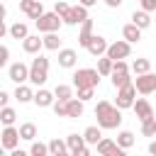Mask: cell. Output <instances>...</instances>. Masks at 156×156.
Instances as JSON below:
<instances>
[{"label": "cell", "mask_w": 156, "mask_h": 156, "mask_svg": "<svg viewBox=\"0 0 156 156\" xmlns=\"http://www.w3.org/2000/svg\"><path fill=\"white\" fill-rule=\"evenodd\" d=\"M41 46L49 49V51H58V49H61V37H58L56 32H44V37H41Z\"/></svg>", "instance_id": "cell-21"}, {"label": "cell", "mask_w": 156, "mask_h": 156, "mask_svg": "<svg viewBox=\"0 0 156 156\" xmlns=\"http://www.w3.org/2000/svg\"><path fill=\"white\" fill-rule=\"evenodd\" d=\"M27 73H29V66H27V63H22V61L10 63V68H7V78H10L12 83H17V85L27 80Z\"/></svg>", "instance_id": "cell-11"}, {"label": "cell", "mask_w": 156, "mask_h": 156, "mask_svg": "<svg viewBox=\"0 0 156 156\" xmlns=\"http://www.w3.org/2000/svg\"><path fill=\"white\" fill-rule=\"evenodd\" d=\"M134 141H136V139H134V132H129V129H122V132L117 134V141H115V144H117L119 149H124V151H127L129 146H134Z\"/></svg>", "instance_id": "cell-25"}, {"label": "cell", "mask_w": 156, "mask_h": 156, "mask_svg": "<svg viewBox=\"0 0 156 156\" xmlns=\"http://www.w3.org/2000/svg\"><path fill=\"white\" fill-rule=\"evenodd\" d=\"M32 95H34V90H32L29 85H24V83H20V85L15 88V100H17L20 105H24V102H32Z\"/></svg>", "instance_id": "cell-24"}, {"label": "cell", "mask_w": 156, "mask_h": 156, "mask_svg": "<svg viewBox=\"0 0 156 156\" xmlns=\"http://www.w3.org/2000/svg\"><path fill=\"white\" fill-rule=\"evenodd\" d=\"M85 17H88V7H83V5L78 2V5H73V7L68 5V10H66V12L61 15V22H63V24H71V27H73V24H80V22H83Z\"/></svg>", "instance_id": "cell-5"}, {"label": "cell", "mask_w": 156, "mask_h": 156, "mask_svg": "<svg viewBox=\"0 0 156 156\" xmlns=\"http://www.w3.org/2000/svg\"><path fill=\"white\" fill-rule=\"evenodd\" d=\"M129 54H132V44L124 41V39L112 41V44H107V49H105V56L112 58V61H117V58H127Z\"/></svg>", "instance_id": "cell-6"}, {"label": "cell", "mask_w": 156, "mask_h": 156, "mask_svg": "<svg viewBox=\"0 0 156 156\" xmlns=\"http://www.w3.org/2000/svg\"><path fill=\"white\" fill-rule=\"evenodd\" d=\"M110 76H112V85H115V88H122V85L132 83V78H129V71H112Z\"/></svg>", "instance_id": "cell-30"}, {"label": "cell", "mask_w": 156, "mask_h": 156, "mask_svg": "<svg viewBox=\"0 0 156 156\" xmlns=\"http://www.w3.org/2000/svg\"><path fill=\"white\" fill-rule=\"evenodd\" d=\"M46 149H49V154H51V156H66V154H68L66 141H63V139H58V136H56V139H51V141L46 144Z\"/></svg>", "instance_id": "cell-26"}, {"label": "cell", "mask_w": 156, "mask_h": 156, "mask_svg": "<svg viewBox=\"0 0 156 156\" xmlns=\"http://www.w3.org/2000/svg\"><path fill=\"white\" fill-rule=\"evenodd\" d=\"M134 90L141 93V95H151L156 90V73H151V71L139 73L136 76V83H134Z\"/></svg>", "instance_id": "cell-7"}, {"label": "cell", "mask_w": 156, "mask_h": 156, "mask_svg": "<svg viewBox=\"0 0 156 156\" xmlns=\"http://www.w3.org/2000/svg\"><path fill=\"white\" fill-rule=\"evenodd\" d=\"M95 71L100 73V78H102V76H110V71H112V58H107L105 54L98 56V68H95Z\"/></svg>", "instance_id": "cell-32"}, {"label": "cell", "mask_w": 156, "mask_h": 156, "mask_svg": "<svg viewBox=\"0 0 156 156\" xmlns=\"http://www.w3.org/2000/svg\"><path fill=\"white\" fill-rule=\"evenodd\" d=\"M80 136H83V141H85V144H95V141L102 136V129H100L98 124H90V127H85V132H83Z\"/></svg>", "instance_id": "cell-28"}, {"label": "cell", "mask_w": 156, "mask_h": 156, "mask_svg": "<svg viewBox=\"0 0 156 156\" xmlns=\"http://www.w3.org/2000/svg\"><path fill=\"white\" fill-rule=\"evenodd\" d=\"M49 78V58L41 56V54H34L32 63H29V73H27V80L32 85H44Z\"/></svg>", "instance_id": "cell-2"}, {"label": "cell", "mask_w": 156, "mask_h": 156, "mask_svg": "<svg viewBox=\"0 0 156 156\" xmlns=\"http://www.w3.org/2000/svg\"><path fill=\"white\" fill-rule=\"evenodd\" d=\"M7 34H10L12 39H24V37L29 34V29H27V24H24V22H15V24H10V27H7Z\"/></svg>", "instance_id": "cell-29"}, {"label": "cell", "mask_w": 156, "mask_h": 156, "mask_svg": "<svg viewBox=\"0 0 156 156\" xmlns=\"http://www.w3.org/2000/svg\"><path fill=\"white\" fill-rule=\"evenodd\" d=\"M90 37H93V20L90 17H85L83 22H80V34H78V44L85 49L88 46V41H90Z\"/></svg>", "instance_id": "cell-20"}, {"label": "cell", "mask_w": 156, "mask_h": 156, "mask_svg": "<svg viewBox=\"0 0 156 156\" xmlns=\"http://www.w3.org/2000/svg\"><path fill=\"white\" fill-rule=\"evenodd\" d=\"M139 5H141V10H146V12H154V10H156V0H139Z\"/></svg>", "instance_id": "cell-41"}, {"label": "cell", "mask_w": 156, "mask_h": 156, "mask_svg": "<svg viewBox=\"0 0 156 156\" xmlns=\"http://www.w3.org/2000/svg\"><path fill=\"white\" fill-rule=\"evenodd\" d=\"M132 71L139 76V73H146V71H151V61L149 58H136L134 63H132Z\"/></svg>", "instance_id": "cell-35"}, {"label": "cell", "mask_w": 156, "mask_h": 156, "mask_svg": "<svg viewBox=\"0 0 156 156\" xmlns=\"http://www.w3.org/2000/svg\"><path fill=\"white\" fill-rule=\"evenodd\" d=\"M95 146H98V154H102V156H124V149H119L112 139L100 136V139L95 141Z\"/></svg>", "instance_id": "cell-12"}, {"label": "cell", "mask_w": 156, "mask_h": 156, "mask_svg": "<svg viewBox=\"0 0 156 156\" xmlns=\"http://www.w3.org/2000/svg\"><path fill=\"white\" fill-rule=\"evenodd\" d=\"M132 110L136 112V117L139 119H146V117H154V107H151V102L146 100V98H134V102H132Z\"/></svg>", "instance_id": "cell-15"}, {"label": "cell", "mask_w": 156, "mask_h": 156, "mask_svg": "<svg viewBox=\"0 0 156 156\" xmlns=\"http://www.w3.org/2000/svg\"><path fill=\"white\" fill-rule=\"evenodd\" d=\"M32 102H34L37 107H51V102H54V93L39 85V90L32 95Z\"/></svg>", "instance_id": "cell-17"}, {"label": "cell", "mask_w": 156, "mask_h": 156, "mask_svg": "<svg viewBox=\"0 0 156 156\" xmlns=\"http://www.w3.org/2000/svg\"><path fill=\"white\" fill-rule=\"evenodd\" d=\"M7 61H10V49H7L5 44H0V68H5Z\"/></svg>", "instance_id": "cell-39"}, {"label": "cell", "mask_w": 156, "mask_h": 156, "mask_svg": "<svg viewBox=\"0 0 156 156\" xmlns=\"http://www.w3.org/2000/svg\"><path fill=\"white\" fill-rule=\"evenodd\" d=\"M0 144L5 146V151H12V149L20 144V132H17L12 124H5V129L0 132Z\"/></svg>", "instance_id": "cell-10"}, {"label": "cell", "mask_w": 156, "mask_h": 156, "mask_svg": "<svg viewBox=\"0 0 156 156\" xmlns=\"http://www.w3.org/2000/svg\"><path fill=\"white\" fill-rule=\"evenodd\" d=\"M5 15H7V7L0 2V20H5Z\"/></svg>", "instance_id": "cell-46"}, {"label": "cell", "mask_w": 156, "mask_h": 156, "mask_svg": "<svg viewBox=\"0 0 156 156\" xmlns=\"http://www.w3.org/2000/svg\"><path fill=\"white\" fill-rule=\"evenodd\" d=\"M95 117H98L100 129H117L122 124V110L117 105H112L110 100H100L95 105Z\"/></svg>", "instance_id": "cell-1"}, {"label": "cell", "mask_w": 156, "mask_h": 156, "mask_svg": "<svg viewBox=\"0 0 156 156\" xmlns=\"http://www.w3.org/2000/svg\"><path fill=\"white\" fill-rule=\"evenodd\" d=\"M134 98H136V90H134V83H127V85H122V88H117V107L119 110H127V107H132V102H134Z\"/></svg>", "instance_id": "cell-8"}, {"label": "cell", "mask_w": 156, "mask_h": 156, "mask_svg": "<svg viewBox=\"0 0 156 156\" xmlns=\"http://www.w3.org/2000/svg\"><path fill=\"white\" fill-rule=\"evenodd\" d=\"M76 61H78L76 49H58V66L61 68H73Z\"/></svg>", "instance_id": "cell-19"}, {"label": "cell", "mask_w": 156, "mask_h": 156, "mask_svg": "<svg viewBox=\"0 0 156 156\" xmlns=\"http://www.w3.org/2000/svg\"><path fill=\"white\" fill-rule=\"evenodd\" d=\"M51 107H54L56 117H66V102H63V100H54V102H51Z\"/></svg>", "instance_id": "cell-38"}, {"label": "cell", "mask_w": 156, "mask_h": 156, "mask_svg": "<svg viewBox=\"0 0 156 156\" xmlns=\"http://www.w3.org/2000/svg\"><path fill=\"white\" fill-rule=\"evenodd\" d=\"M29 154H32V156H46V154H49V149H46V144H41V141H34V139H32Z\"/></svg>", "instance_id": "cell-36"}, {"label": "cell", "mask_w": 156, "mask_h": 156, "mask_svg": "<svg viewBox=\"0 0 156 156\" xmlns=\"http://www.w3.org/2000/svg\"><path fill=\"white\" fill-rule=\"evenodd\" d=\"M85 49H88V54H90V56H102V54H105V49H107V41H105V37L93 34Z\"/></svg>", "instance_id": "cell-16"}, {"label": "cell", "mask_w": 156, "mask_h": 156, "mask_svg": "<svg viewBox=\"0 0 156 156\" xmlns=\"http://www.w3.org/2000/svg\"><path fill=\"white\" fill-rule=\"evenodd\" d=\"M132 24H136L139 29H146V27L151 24V12H146V10H134V12H132Z\"/></svg>", "instance_id": "cell-22"}, {"label": "cell", "mask_w": 156, "mask_h": 156, "mask_svg": "<svg viewBox=\"0 0 156 156\" xmlns=\"http://www.w3.org/2000/svg\"><path fill=\"white\" fill-rule=\"evenodd\" d=\"M34 24H37V29L44 34V32H58L61 29V17L56 15V12H41L37 20H34Z\"/></svg>", "instance_id": "cell-4"}, {"label": "cell", "mask_w": 156, "mask_h": 156, "mask_svg": "<svg viewBox=\"0 0 156 156\" xmlns=\"http://www.w3.org/2000/svg\"><path fill=\"white\" fill-rule=\"evenodd\" d=\"M122 2H124V0H105V5H107V7H119Z\"/></svg>", "instance_id": "cell-43"}, {"label": "cell", "mask_w": 156, "mask_h": 156, "mask_svg": "<svg viewBox=\"0 0 156 156\" xmlns=\"http://www.w3.org/2000/svg\"><path fill=\"white\" fill-rule=\"evenodd\" d=\"M100 83V73L95 68H78L73 73V85L76 88H98Z\"/></svg>", "instance_id": "cell-3"}, {"label": "cell", "mask_w": 156, "mask_h": 156, "mask_svg": "<svg viewBox=\"0 0 156 156\" xmlns=\"http://www.w3.org/2000/svg\"><path fill=\"white\" fill-rule=\"evenodd\" d=\"M2 154H5V146H2V144H0V156H2Z\"/></svg>", "instance_id": "cell-48"}, {"label": "cell", "mask_w": 156, "mask_h": 156, "mask_svg": "<svg viewBox=\"0 0 156 156\" xmlns=\"http://www.w3.org/2000/svg\"><path fill=\"white\" fill-rule=\"evenodd\" d=\"M66 10H68V2H63V0H56V5H54V12H56V15L61 17V15L66 12Z\"/></svg>", "instance_id": "cell-40"}, {"label": "cell", "mask_w": 156, "mask_h": 156, "mask_svg": "<svg viewBox=\"0 0 156 156\" xmlns=\"http://www.w3.org/2000/svg\"><path fill=\"white\" fill-rule=\"evenodd\" d=\"M122 37H124V41H129V44H136L139 39H141V29L136 27V24H124L122 27Z\"/></svg>", "instance_id": "cell-23"}, {"label": "cell", "mask_w": 156, "mask_h": 156, "mask_svg": "<svg viewBox=\"0 0 156 156\" xmlns=\"http://www.w3.org/2000/svg\"><path fill=\"white\" fill-rule=\"evenodd\" d=\"M22 49L27 51V54H39L44 46H41V37L39 34H27L24 39H22Z\"/></svg>", "instance_id": "cell-18"}, {"label": "cell", "mask_w": 156, "mask_h": 156, "mask_svg": "<svg viewBox=\"0 0 156 156\" xmlns=\"http://www.w3.org/2000/svg\"><path fill=\"white\" fill-rule=\"evenodd\" d=\"M68 98H73V88L71 85H63V83H58L56 88H54V100H68Z\"/></svg>", "instance_id": "cell-31"}, {"label": "cell", "mask_w": 156, "mask_h": 156, "mask_svg": "<svg viewBox=\"0 0 156 156\" xmlns=\"http://www.w3.org/2000/svg\"><path fill=\"white\" fill-rule=\"evenodd\" d=\"M149 154H154V156H156V141H151V144H149Z\"/></svg>", "instance_id": "cell-47"}, {"label": "cell", "mask_w": 156, "mask_h": 156, "mask_svg": "<svg viewBox=\"0 0 156 156\" xmlns=\"http://www.w3.org/2000/svg\"><path fill=\"white\" fill-rule=\"evenodd\" d=\"M141 134L144 136H156V117L141 119Z\"/></svg>", "instance_id": "cell-34"}, {"label": "cell", "mask_w": 156, "mask_h": 156, "mask_svg": "<svg viewBox=\"0 0 156 156\" xmlns=\"http://www.w3.org/2000/svg\"><path fill=\"white\" fill-rule=\"evenodd\" d=\"M20 139H24V141H32V139H37V124L34 122H24V124H20Z\"/></svg>", "instance_id": "cell-27"}, {"label": "cell", "mask_w": 156, "mask_h": 156, "mask_svg": "<svg viewBox=\"0 0 156 156\" xmlns=\"http://www.w3.org/2000/svg\"><path fill=\"white\" fill-rule=\"evenodd\" d=\"M83 110H85V102H83V100H78V98H68V100H66V117H68V119L83 117Z\"/></svg>", "instance_id": "cell-14"}, {"label": "cell", "mask_w": 156, "mask_h": 156, "mask_svg": "<svg viewBox=\"0 0 156 156\" xmlns=\"http://www.w3.org/2000/svg\"><path fill=\"white\" fill-rule=\"evenodd\" d=\"M15 119H17L15 107H10V105L0 107V122H2V124H15Z\"/></svg>", "instance_id": "cell-33"}, {"label": "cell", "mask_w": 156, "mask_h": 156, "mask_svg": "<svg viewBox=\"0 0 156 156\" xmlns=\"http://www.w3.org/2000/svg\"><path fill=\"white\" fill-rule=\"evenodd\" d=\"M7 34V24H5V20H0V39Z\"/></svg>", "instance_id": "cell-44"}, {"label": "cell", "mask_w": 156, "mask_h": 156, "mask_svg": "<svg viewBox=\"0 0 156 156\" xmlns=\"http://www.w3.org/2000/svg\"><path fill=\"white\" fill-rule=\"evenodd\" d=\"M95 2H98V0H80V5H83V7H93Z\"/></svg>", "instance_id": "cell-45"}, {"label": "cell", "mask_w": 156, "mask_h": 156, "mask_svg": "<svg viewBox=\"0 0 156 156\" xmlns=\"http://www.w3.org/2000/svg\"><path fill=\"white\" fill-rule=\"evenodd\" d=\"M20 10H22L29 20H37V17L44 12V5H41V0H20Z\"/></svg>", "instance_id": "cell-13"}, {"label": "cell", "mask_w": 156, "mask_h": 156, "mask_svg": "<svg viewBox=\"0 0 156 156\" xmlns=\"http://www.w3.org/2000/svg\"><path fill=\"white\" fill-rule=\"evenodd\" d=\"M63 141H66V149H68V154H71V156H88V154H90L80 134H68Z\"/></svg>", "instance_id": "cell-9"}, {"label": "cell", "mask_w": 156, "mask_h": 156, "mask_svg": "<svg viewBox=\"0 0 156 156\" xmlns=\"http://www.w3.org/2000/svg\"><path fill=\"white\" fill-rule=\"evenodd\" d=\"M93 95H95V88H78V95H76V98L83 100V102H88Z\"/></svg>", "instance_id": "cell-37"}, {"label": "cell", "mask_w": 156, "mask_h": 156, "mask_svg": "<svg viewBox=\"0 0 156 156\" xmlns=\"http://www.w3.org/2000/svg\"><path fill=\"white\" fill-rule=\"evenodd\" d=\"M7 102H10V95H7L5 90H0V107H5Z\"/></svg>", "instance_id": "cell-42"}]
</instances>
